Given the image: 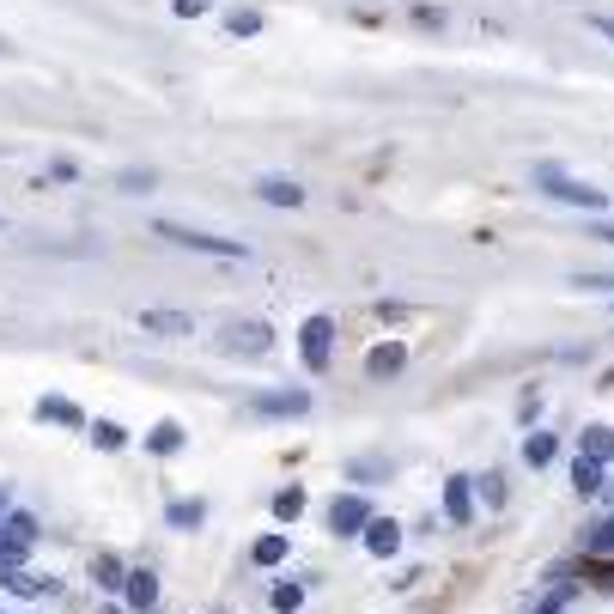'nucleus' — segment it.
<instances>
[{"instance_id":"obj_30","label":"nucleus","mask_w":614,"mask_h":614,"mask_svg":"<svg viewBox=\"0 0 614 614\" xmlns=\"http://www.w3.org/2000/svg\"><path fill=\"white\" fill-rule=\"evenodd\" d=\"M475 487L487 493V505H499V499H505V481H499V475H487V481H475Z\"/></svg>"},{"instance_id":"obj_10","label":"nucleus","mask_w":614,"mask_h":614,"mask_svg":"<svg viewBox=\"0 0 614 614\" xmlns=\"http://www.w3.org/2000/svg\"><path fill=\"white\" fill-rule=\"evenodd\" d=\"M256 195H262L268 207H304V189H298L292 177H262V183H256Z\"/></svg>"},{"instance_id":"obj_7","label":"nucleus","mask_w":614,"mask_h":614,"mask_svg":"<svg viewBox=\"0 0 614 614\" xmlns=\"http://www.w3.org/2000/svg\"><path fill=\"white\" fill-rule=\"evenodd\" d=\"M444 517L450 523H475V481H463V475L444 481Z\"/></svg>"},{"instance_id":"obj_18","label":"nucleus","mask_w":614,"mask_h":614,"mask_svg":"<svg viewBox=\"0 0 614 614\" xmlns=\"http://www.w3.org/2000/svg\"><path fill=\"white\" fill-rule=\"evenodd\" d=\"M37 420H55V426H80V408L61 402V396H43L37 402Z\"/></svg>"},{"instance_id":"obj_32","label":"nucleus","mask_w":614,"mask_h":614,"mask_svg":"<svg viewBox=\"0 0 614 614\" xmlns=\"http://www.w3.org/2000/svg\"><path fill=\"white\" fill-rule=\"evenodd\" d=\"M560 602H566V590H560V596H548V602H542V614H560Z\"/></svg>"},{"instance_id":"obj_25","label":"nucleus","mask_w":614,"mask_h":614,"mask_svg":"<svg viewBox=\"0 0 614 614\" xmlns=\"http://www.w3.org/2000/svg\"><path fill=\"white\" fill-rule=\"evenodd\" d=\"M602 554H614V517H602L590 529V560H602Z\"/></svg>"},{"instance_id":"obj_6","label":"nucleus","mask_w":614,"mask_h":614,"mask_svg":"<svg viewBox=\"0 0 614 614\" xmlns=\"http://www.w3.org/2000/svg\"><path fill=\"white\" fill-rule=\"evenodd\" d=\"M219 347H225V353H268L274 335H268L262 323H225V329H219Z\"/></svg>"},{"instance_id":"obj_31","label":"nucleus","mask_w":614,"mask_h":614,"mask_svg":"<svg viewBox=\"0 0 614 614\" xmlns=\"http://www.w3.org/2000/svg\"><path fill=\"white\" fill-rule=\"evenodd\" d=\"M578 286H614V274H584Z\"/></svg>"},{"instance_id":"obj_29","label":"nucleus","mask_w":614,"mask_h":614,"mask_svg":"<svg viewBox=\"0 0 614 614\" xmlns=\"http://www.w3.org/2000/svg\"><path fill=\"white\" fill-rule=\"evenodd\" d=\"M207 7H213V0H171V13H177V19H201Z\"/></svg>"},{"instance_id":"obj_12","label":"nucleus","mask_w":614,"mask_h":614,"mask_svg":"<svg viewBox=\"0 0 614 614\" xmlns=\"http://www.w3.org/2000/svg\"><path fill=\"white\" fill-rule=\"evenodd\" d=\"M140 329H146V335H189L195 323H189L183 311H146V317H140Z\"/></svg>"},{"instance_id":"obj_27","label":"nucleus","mask_w":614,"mask_h":614,"mask_svg":"<svg viewBox=\"0 0 614 614\" xmlns=\"http://www.w3.org/2000/svg\"><path fill=\"white\" fill-rule=\"evenodd\" d=\"M201 517H207V511H201V505H189V499H177V505H171V523H177V529H195Z\"/></svg>"},{"instance_id":"obj_3","label":"nucleus","mask_w":614,"mask_h":614,"mask_svg":"<svg viewBox=\"0 0 614 614\" xmlns=\"http://www.w3.org/2000/svg\"><path fill=\"white\" fill-rule=\"evenodd\" d=\"M298 359L311 365V371H329V359H335V317H304V329H298Z\"/></svg>"},{"instance_id":"obj_17","label":"nucleus","mask_w":614,"mask_h":614,"mask_svg":"<svg viewBox=\"0 0 614 614\" xmlns=\"http://www.w3.org/2000/svg\"><path fill=\"white\" fill-rule=\"evenodd\" d=\"M0 584H7L13 596H43V590H55V578H37V572H19V566H7V578H0Z\"/></svg>"},{"instance_id":"obj_34","label":"nucleus","mask_w":614,"mask_h":614,"mask_svg":"<svg viewBox=\"0 0 614 614\" xmlns=\"http://www.w3.org/2000/svg\"><path fill=\"white\" fill-rule=\"evenodd\" d=\"M596 238H602V244H614V225H602V232H596Z\"/></svg>"},{"instance_id":"obj_16","label":"nucleus","mask_w":614,"mask_h":614,"mask_svg":"<svg viewBox=\"0 0 614 614\" xmlns=\"http://www.w3.org/2000/svg\"><path fill=\"white\" fill-rule=\"evenodd\" d=\"M311 408V396L304 390H286V396H256V414H304Z\"/></svg>"},{"instance_id":"obj_4","label":"nucleus","mask_w":614,"mask_h":614,"mask_svg":"<svg viewBox=\"0 0 614 614\" xmlns=\"http://www.w3.org/2000/svg\"><path fill=\"white\" fill-rule=\"evenodd\" d=\"M37 542V517H13L7 529H0V566H19Z\"/></svg>"},{"instance_id":"obj_2","label":"nucleus","mask_w":614,"mask_h":614,"mask_svg":"<svg viewBox=\"0 0 614 614\" xmlns=\"http://www.w3.org/2000/svg\"><path fill=\"white\" fill-rule=\"evenodd\" d=\"M159 238H171V244H183V250H195V256H225V262H244V256H250V244L195 232V225H177V219H159Z\"/></svg>"},{"instance_id":"obj_33","label":"nucleus","mask_w":614,"mask_h":614,"mask_svg":"<svg viewBox=\"0 0 614 614\" xmlns=\"http://www.w3.org/2000/svg\"><path fill=\"white\" fill-rule=\"evenodd\" d=\"M590 25H596V31H602L608 43H614V19H590Z\"/></svg>"},{"instance_id":"obj_11","label":"nucleus","mask_w":614,"mask_h":614,"mask_svg":"<svg viewBox=\"0 0 614 614\" xmlns=\"http://www.w3.org/2000/svg\"><path fill=\"white\" fill-rule=\"evenodd\" d=\"M402 365H408V347H396V341H390V347H371V359H365L371 377H396Z\"/></svg>"},{"instance_id":"obj_28","label":"nucleus","mask_w":614,"mask_h":614,"mask_svg":"<svg viewBox=\"0 0 614 614\" xmlns=\"http://www.w3.org/2000/svg\"><path fill=\"white\" fill-rule=\"evenodd\" d=\"M584 578H596L602 590H614V566L608 560H584Z\"/></svg>"},{"instance_id":"obj_1","label":"nucleus","mask_w":614,"mask_h":614,"mask_svg":"<svg viewBox=\"0 0 614 614\" xmlns=\"http://www.w3.org/2000/svg\"><path fill=\"white\" fill-rule=\"evenodd\" d=\"M535 189L554 195L560 207H584V213H602V207H608V195H602L596 183H578V177L560 171V165H535Z\"/></svg>"},{"instance_id":"obj_36","label":"nucleus","mask_w":614,"mask_h":614,"mask_svg":"<svg viewBox=\"0 0 614 614\" xmlns=\"http://www.w3.org/2000/svg\"><path fill=\"white\" fill-rule=\"evenodd\" d=\"M0 49H7V43H0Z\"/></svg>"},{"instance_id":"obj_24","label":"nucleus","mask_w":614,"mask_h":614,"mask_svg":"<svg viewBox=\"0 0 614 614\" xmlns=\"http://www.w3.org/2000/svg\"><path fill=\"white\" fill-rule=\"evenodd\" d=\"M298 608H304V590H298L292 578H286V584H274V614H298Z\"/></svg>"},{"instance_id":"obj_21","label":"nucleus","mask_w":614,"mask_h":614,"mask_svg":"<svg viewBox=\"0 0 614 614\" xmlns=\"http://www.w3.org/2000/svg\"><path fill=\"white\" fill-rule=\"evenodd\" d=\"M250 560H256V566H280V560H286V535H262V542L250 548Z\"/></svg>"},{"instance_id":"obj_35","label":"nucleus","mask_w":614,"mask_h":614,"mask_svg":"<svg viewBox=\"0 0 614 614\" xmlns=\"http://www.w3.org/2000/svg\"><path fill=\"white\" fill-rule=\"evenodd\" d=\"M0 511H7V493H0Z\"/></svg>"},{"instance_id":"obj_8","label":"nucleus","mask_w":614,"mask_h":614,"mask_svg":"<svg viewBox=\"0 0 614 614\" xmlns=\"http://www.w3.org/2000/svg\"><path fill=\"white\" fill-rule=\"evenodd\" d=\"M396 548H402V523H396V517H371V529H365V554L390 560Z\"/></svg>"},{"instance_id":"obj_9","label":"nucleus","mask_w":614,"mask_h":614,"mask_svg":"<svg viewBox=\"0 0 614 614\" xmlns=\"http://www.w3.org/2000/svg\"><path fill=\"white\" fill-rule=\"evenodd\" d=\"M578 456H590V463H614V426H584V438H578Z\"/></svg>"},{"instance_id":"obj_26","label":"nucleus","mask_w":614,"mask_h":614,"mask_svg":"<svg viewBox=\"0 0 614 614\" xmlns=\"http://www.w3.org/2000/svg\"><path fill=\"white\" fill-rule=\"evenodd\" d=\"M225 31H232V37H256L262 31V13H232V19H225Z\"/></svg>"},{"instance_id":"obj_5","label":"nucleus","mask_w":614,"mask_h":614,"mask_svg":"<svg viewBox=\"0 0 614 614\" xmlns=\"http://www.w3.org/2000/svg\"><path fill=\"white\" fill-rule=\"evenodd\" d=\"M329 529H335V535H365V529H371V505H365L359 493L335 499V505H329Z\"/></svg>"},{"instance_id":"obj_19","label":"nucleus","mask_w":614,"mask_h":614,"mask_svg":"<svg viewBox=\"0 0 614 614\" xmlns=\"http://www.w3.org/2000/svg\"><path fill=\"white\" fill-rule=\"evenodd\" d=\"M572 487L590 499V493H602V463H590V456H578L572 463Z\"/></svg>"},{"instance_id":"obj_15","label":"nucleus","mask_w":614,"mask_h":614,"mask_svg":"<svg viewBox=\"0 0 614 614\" xmlns=\"http://www.w3.org/2000/svg\"><path fill=\"white\" fill-rule=\"evenodd\" d=\"M146 450H152V456H171V450H183V426H177V420H159V426L146 432Z\"/></svg>"},{"instance_id":"obj_23","label":"nucleus","mask_w":614,"mask_h":614,"mask_svg":"<svg viewBox=\"0 0 614 614\" xmlns=\"http://www.w3.org/2000/svg\"><path fill=\"white\" fill-rule=\"evenodd\" d=\"M274 517H280V523H298V517H304V493H298V487L274 493Z\"/></svg>"},{"instance_id":"obj_22","label":"nucleus","mask_w":614,"mask_h":614,"mask_svg":"<svg viewBox=\"0 0 614 614\" xmlns=\"http://www.w3.org/2000/svg\"><path fill=\"white\" fill-rule=\"evenodd\" d=\"M92 444H98V450H122V444H128V432H122L116 420H92Z\"/></svg>"},{"instance_id":"obj_14","label":"nucleus","mask_w":614,"mask_h":614,"mask_svg":"<svg viewBox=\"0 0 614 614\" xmlns=\"http://www.w3.org/2000/svg\"><path fill=\"white\" fill-rule=\"evenodd\" d=\"M554 450H560L554 432H529V438H523V463H529V469H548V463H554Z\"/></svg>"},{"instance_id":"obj_13","label":"nucleus","mask_w":614,"mask_h":614,"mask_svg":"<svg viewBox=\"0 0 614 614\" xmlns=\"http://www.w3.org/2000/svg\"><path fill=\"white\" fill-rule=\"evenodd\" d=\"M122 596H128L134 608H152V602H159V578H152V572H128V578H122Z\"/></svg>"},{"instance_id":"obj_20","label":"nucleus","mask_w":614,"mask_h":614,"mask_svg":"<svg viewBox=\"0 0 614 614\" xmlns=\"http://www.w3.org/2000/svg\"><path fill=\"white\" fill-rule=\"evenodd\" d=\"M92 578H98L104 590H122V578H128V572H122V560H116V554H98V560H92Z\"/></svg>"},{"instance_id":"obj_37","label":"nucleus","mask_w":614,"mask_h":614,"mask_svg":"<svg viewBox=\"0 0 614 614\" xmlns=\"http://www.w3.org/2000/svg\"><path fill=\"white\" fill-rule=\"evenodd\" d=\"M110 614H116V608H110Z\"/></svg>"}]
</instances>
